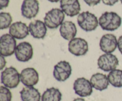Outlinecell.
<instances>
[{"label":"cell","mask_w":122,"mask_h":101,"mask_svg":"<svg viewBox=\"0 0 122 101\" xmlns=\"http://www.w3.org/2000/svg\"><path fill=\"white\" fill-rule=\"evenodd\" d=\"M12 21V17L10 13L5 12H1L0 13V23L1 30L6 29L10 27Z\"/></svg>","instance_id":"7402d4cb"},{"label":"cell","mask_w":122,"mask_h":101,"mask_svg":"<svg viewBox=\"0 0 122 101\" xmlns=\"http://www.w3.org/2000/svg\"><path fill=\"white\" fill-rule=\"evenodd\" d=\"M77 20L79 27L86 32L95 30L99 24L97 17L89 11L82 12L79 14Z\"/></svg>","instance_id":"3957f363"},{"label":"cell","mask_w":122,"mask_h":101,"mask_svg":"<svg viewBox=\"0 0 122 101\" xmlns=\"http://www.w3.org/2000/svg\"><path fill=\"white\" fill-rule=\"evenodd\" d=\"M0 64H1V67H0V69L2 70L6 65V60L5 59L4 57L2 56H1V63Z\"/></svg>","instance_id":"83f0119b"},{"label":"cell","mask_w":122,"mask_h":101,"mask_svg":"<svg viewBox=\"0 0 122 101\" xmlns=\"http://www.w3.org/2000/svg\"><path fill=\"white\" fill-rule=\"evenodd\" d=\"M29 27L21 21H17L12 24L9 28V33L14 38L21 40L26 38L29 34Z\"/></svg>","instance_id":"9a60e30c"},{"label":"cell","mask_w":122,"mask_h":101,"mask_svg":"<svg viewBox=\"0 0 122 101\" xmlns=\"http://www.w3.org/2000/svg\"><path fill=\"white\" fill-rule=\"evenodd\" d=\"M20 80L25 86L33 87L39 82V74L33 67H27L21 70Z\"/></svg>","instance_id":"7c38bea8"},{"label":"cell","mask_w":122,"mask_h":101,"mask_svg":"<svg viewBox=\"0 0 122 101\" xmlns=\"http://www.w3.org/2000/svg\"><path fill=\"white\" fill-rule=\"evenodd\" d=\"M10 3V0H0V9L2 10L4 8H7Z\"/></svg>","instance_id":"d4e9b609"},{"label":"cell","mask_w":122,"mask_h":101,"mask_svg":"<svg viewBox=\"0 0 122 101\" xmlns=\"http://www.w3.org/2000/svg\"><path fill=\"white\" fill-rule=\"evenodd\" d=\"M12 93L8 88L0 86V101H11Z\"/></svg>","instance_id":"603a6c76"},{"label":"cell","mask_w":122,"mask_h":101,"mask_svg":"<svg viewBox=\"0 0 122 101\" xmlns=\"http://www.w3.org/2000/svg\"><path fill=\"white\" fill-rule=\"evenodd\" d=\"M119 63L117 57L112 53L102 54L98 58L97 61L98 68L106 72L116 69Z\"/></svg>","instance_id":"8992f818"},{"label":"cell","mask_w":122,"mask_h":101,"mask_svg":"<svg viewBox=\"0 0 122 101\" xmlns=\"http://www.w3.org/2000/svg\"><path fill=\"white\" fill-rule=\"evenodd\" d=\"M48 1L51 2H57L59 1H61V0H48Z\"/></svg>","instance_id":"f546056e"},{"label":"cell","mask_w":122,"mask_h":101,"mask_svg":"<svg viewBox=\"0 0 122 101\" xmlns=\"http://www.w3.org/2000/svg\"><path fill=\"white\" fill-rule=\"evenodd\" d=\"M99 24L102 30L113 31L122 24V18L114 12H105L99 18Z\"/></svg>","instance_id":"6da1fadb"},{"label":"cell","mask_w":122,"mask_h":101,"mask_svg":"<svg viewBox=\"0 0 122 101\" xmlns=\"http://www.w3.org/2000/svg\"><path fill=\"white\" fill-rule=\"evenodd\" d=\"M60 8L64 14L73 17L79 14L81 5L79 0H61Z\"/></svg>","instance_id":"5bb4252c"},{"label":"cell","mask_w":122,"mask_h":101,"mask_svg":"<svg viewBox=\"0 0 122 101\" xmlns=\"http://www.w3.org/2000/svg\"><path fill=\"white\" fill-rule=\"evenodd\" d=\"M109 83L115 88L122 87V70L119 69H115L110 72L108 76Z\"/></svg>","instance_id":"44dd1931"},{"label":"cell","mask_w":122,"mask_h":101,"mask_svg":"<svg viewBox=\"0 0 122 101\" xmlns=\"http://www.w3.org/2000/svg\"><path fill=\"white\" fill-rule=\"evenodd\" d=\"M117 47L119 52L122 54V35L119 37L117 40Z\"/></svg>","instance_id":"4316f807"},{"label":"cell","mask_w":122,"mask_h":101,"mask_svg":"<svg viewBox=\"0 0 122 101\" xmlns=\"http://www.w3.org/2000/svg\"><path fill=\"white\" fill-rule=\"evenodd\" d=\"M69 51L76 56L85 55L88 52V44L85 39L77 37L70 40L68 44Z\"/></svg>","instance_id":"ba28073f"},{"label":"cell","mask_w":122,"mask_h":101,"mask_svg":"<svg viewBox=\"0 0 122 101\" xmlns=\"http://www.w3.org/2000/svg\"><path fill=\"white\" fill-rule=\"evenodd\" d=\"M93 87L89 80L85 78H79L73 83L75 93L81 97H87L92 93Z\"/></svg>","instance_id":"30bf717a"},{"label":"cell","mask_w":122,"mask_h":101,"mask_svg":"<svg viewBox=\"0 0 122 101\" xmlns=\"http://www.w3.org/2000/svg\"><path fill=\"white\" fill-rule=\"evenodd\" d=\"M117 47V40L113 34H106L102 36L100 41V49L106 53H112Z\"/></svg>","instance_id":"4fadbf2b"},{"label":"cell","mask_w":122,"mask_h":101,"mask_svg":"<svg viewBox=\"0 0 122 101\" xmlns=\"http://www.w3.org/2000/svg\"><path fill=\"white\" fill-rule=\"evenodd\" d=\"M29 33L35 39H43L47 32V28L45 22L36 20L30 22L29 25Z\"/></svg>","instance_id":"2e32d148"},{"label":"cell","mask_w":122,"mask_h":101,"mask_svg":"<svg viewBox=\"0 0 122 101\" xmlns=\"http://www.w3.org/2000/svg\"><path fill=\"white\" fill-rule=\"evenodd\" d=\"M20 94L22 101H41V99L40 92L33 86L23 88Z\"/></svg>","instance_id":"d6986e66"},{"label":"cell","mask_w":122,"mask_h":101,"mask_svg":"<svg viewBox=\"0 0 122 101\" xmlns=\"http://www.w3.org/2000/svg\"><path fill=\"white\" fill-rule=\"evenodd\" d=\"M84 1L89 6L93 7L98 4L101 2V0H84Z\"/></svg>","instance_id":"cb8c5ba5"},{"label":"cell","mask_w":122,"mask_h":101,"mask_svg":"<svg viewBox=\"0 0 122 101\" xmlns=\"http://www.w3.org/2000/svg\"><path fill=\"white\" fill-rule=\"evenodd\" d=\"M39 10V3L38 0H24L21 5V15L27 19L35 17Z\"/></svg>","instance_id":"8fae6325"},{"label":"cell","mask_w":122,"mask_h":101,"mask_svg":"<svg viewBox=\"0 0 122 101\" xmlns=\"http://www.w3.org/2000/svg\"><path fill=\"white\" fill-rule=\"evenodd\" d=\"M20 81V74L13 66L7 67L1 72V83L8 88H15L19 85Z\"/></svg>","instance_id":"7a4b0ae2"},{"label":"cell","mask_w":122,"mask_h":101,"mask_svg":"<svg viewBox=\"0 0 122 101\" xmlns=\"http://www.w3.org/2000/svg\"><path fill=\"white\" fill-rule=\"evenodd\" d=\"M60 33L63 39L70 41L75 37L77 34L76 25L72 21H64L60 27Z\"/></svg>","instance_id":"e0dca14e"},{"label":"cell","mask_w":122,"mask_h":101,"mask_svg":"<svg viewBox=\"0 0 122 101\" xmlns=\"http://www.w3.org/2000/svg\"><path fill=\"white\" fill-rule=\"evenodd\" d=\"M73 101H86L83 98H76V99H74Z\"/></svg>","instance_id":"f1b7e54d"},{"label":"cell","mask_w":122,"mask_h":101,"mask_svg":"<svg viewBox=\"0 0 122 101\" xmlns=\"http://www.w3.org/2000/svg\"><path fill=\"white\" fill-rule=\"evenodd\" d=\"M90 82L92 87L100 91L107 89L109 85V81L107 76L101 73L93 75L91 78Z\"/></svg>","instance_id":"ac0fdd59"},{"label":"cell","mask_w":122,"mask_h":101,"mask_svg":"<svg viewBox=\"0 0 122 101\" xmlns=\"http://www.w3.org/2000/svg\"><path fill=\"white\" fill-rule=\"evenodd\" d=\"M102 2L105 5L109 6H113L116 3L118 2L119 0H102Z\"/></svg>","instance_id":"484cf974"},{"label":"cell","mask_w":122,"mask_h":101,"mask_svg":"<svg viewBox=\"0 0 122 101\" xmlns=\"http://www.w3.org/2000/svg\"><path fill=\"white\" fill-rule=\"evenodd\" d=\"M72 69L68 61H60L54 67L53 76L58 82H64L69 79L71 75Z\"/></svg>","instance_id":"52a82bcc"},{"label":"cell","mask_w":122,"mask_h":101,"mask_svg":"<svg viewBox=\"0 0 122 101\" xmlns=\"http://www.w3.org/2000/svg\"><path fill=\"white\" fill-rule=\"evenodd\" d=\"M62 94L60 90L56 88L47 89L43 93L41 97V101H61Z\"/></svg>","instance_id":"ffe728a7"},{"label":"cell","mask_w":122,"mask_h":101,"mask_svg":"<svg viewBox=\"0 0 122 101\" xmlns=\"http://www.w3.org/2000/svg\"><path fill=\"white\" fill-rule=\"evenodd\" d=\"M16 40L10 34H5L0 38L1 55L4 57L11 56L15 53Z\"/></svg>","instance_id":"5b68a950"},{"label":"cell","mask_w":122,"mask_h":101,"mask_svg":"<svg viewBox=\"0 0 122 101\" xmlns=\"http://www.w3.org/2000/svg\"><path fill=\"white\" fill-rule=\"evenodd\" d=\"M14 54L18 61L26 62L33 57V47L32 45L27 41L20 43L17 46Z\"/></svg>","instance_id":"9c48e42d"},{"label":"cell","mask_w":122,"mask_h":101,"mask_svg":"<svg viewBox=\"0 0 122 101\" xmlns=\"http://www.w3.org/2000/svg\"><path fill=\"white\" fill-rule=\"evenodd\" d=\"M120 1H121V3L122 4V0H120Z\"/></svg>","instance_id":"4dcf8cb0"},{"label":"cell","mask_w":122,"mask_h":101,"mask_svg":"<svg viewBox=\"0 0 122 101\" xmlns=\"http://www.w3.org/2000/svg\"><path fill=\"white\" fill-rule=\"evenodd\" d=\"M64 13L59 8H52L45 14L44 22L48 28L56 29L63 23Z\"/></svg>","instance_id":"277c9868"}]
</instances>
